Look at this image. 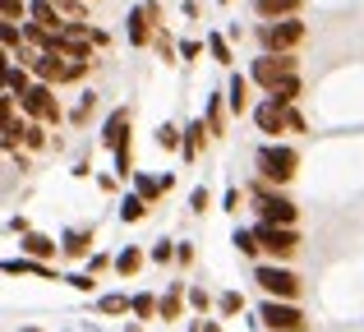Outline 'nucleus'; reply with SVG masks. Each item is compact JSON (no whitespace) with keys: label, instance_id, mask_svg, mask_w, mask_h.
Returning <instances> with one entry per match:
<instances>
[{"label":"nucleus","instance_id":"31","mask_svg":"<svg viewBox=\"0 0 364 332\" xmlns=\"http://www.w3.org/2000/svg\"><path fill=\"white\" fill-rule=\"evenodd\" d=\"M208 125H213V134H222V129H226V102L222 97H208Z\"/></svg>","mask_w":364,"mask_h":332},{"label":"nucleus","instance_id":"46","mask_svg":"<svg viewBox=\"0 0 364 332\" xmlns=\"http://www.w3.org/2000/svg\"><path fill=\"white\" fill-rule=\"evenodd\" d=\"M217 5H231V0H217Z\"/></svg>","mask_w":364,"mask_h":332},{"label":"nucleus","instance_id":"15","mask_svg":"<svg viewBox=\"0 0 364 332\" xmlns=\"http://www.w3.org/2000/svg\"><path fill=\"white\" fill-rule=\"evenodd\" d=\"M18 250H23V259H37V263L55 259V240H51V235H42V231L18 235Z\"/></svg>","mask_w":364,"mask_h":332},{"label":"nucleus","instance_id":"1","mask_svg":"<svg viewBox=\"0 0 364 332\" xmlns=\"http://www.w3.org/2000/svg\"><path fill=\"white\" fill-rule=\"evenodd\" d=\"M254 166H258V180H263V185H277L282 189L286 180H295V171H300V153H295L291 144H263L254 153Z\"/></svg>","mask_w":364,"mask_h":332},{"label":"nucleus","instance_id":"13","mask_svg":"<svg viewBox=\"0 0 364 332\" xmlns=\"http://www.w3.org/2000/svg\"><path fill=\"white\" fill-rule=\"evenodd\" d=\"M254 14L263 23H282V18H300V0H254Z\"/></svg>","mask_w":364,"mask_h":332},{"label":"nucleus","instance_id":"32","mask_svg":"<svg viewBox=\"0 0 364 332\" xmlns=\"http://www.w3.org/2000/svg\"><path fill=\"white\" fill-rule=\"evenodd\" d=\"M272 97H277V102H282V107H295V102H300V74H291V79H286V83H282V88H277V92H272Z\"/></svg>","mask_w":364,"mask_h":332},{"label":"nucleus","instance_id":"40","mask_svg":"<svg viewBox=\"0 0 364 332\" xmlns=\"http://www.w3.org/2000/svg\"><path fill=\"white\" fill-rule=\"evenodd\" d=\"M65 282H70V287H74V291H83V296H88V291H92V287H97V282H92V277H88V272H74V277H65Z\"/></svg>","mask_w":364,"mask_h":332},{"label":"nucleus","instance_id":"25","mask_svg":"<svg viewBox=\"0 0 364 332\" xmlns=\"http://www.w3.org/2000/svg\"><path fill=\"white\" fill-rule=\"evenodd\" d=\"M134 194H143L152 203L157 194H166V185H161V176H143V171H134Z\"/></svg>","mask_w":364,"mask_h":332},{"label":"nucleus","instance_id":"44","mask_svg":"<svg viewBox=\"0 0 364 332\" xmlns=\"http://www.w3.org/2000/svg\"><path fill=\"white\" fill-rule=\"evenodd\" d=\"M189 332H222V323H203V318H194V323H189Z\"/></svg>","mask_w":364,"mask_h":332},{"label":"nucleus","instance_id":"34","mask_svg":"<svg viewBox=\"0 0 364 332\" xmlns=\"http://www.w3.org/2000/svg\"><path fill=\"white\" fill-rule=\"evenodd\" d=\"M28 14V0H0V23H18Z\"/></svg>","mask_w":364,"mask_h":332},{"label":"nucleus","instance_id":"37","mask_svg":"<svg viewBox=\"0 0 364 332\" xmlns=\"http://www.w3.org/2000/svg\"><path fill=\"white\" fill-rule=\"evenodd\" d=\"M185 300H189V305L198 309V314H208V305H213V296H208L203 287H189V291H185Z\"/></svg>","mask_w":364,"mask_h":332},{"label":"nucleus","instance_id":"12","mask_svg":"<svg viewBox=\"0 0 364 332\" xmlns=\"http://www.w3.org/2000/svg\"><path fill=\"white\" fill-rule=\"evenodd\" d=\"M124 33H129V46H148V42H157V23H152L148 5H134V9H129V18H124Z\"/></svg>","mask_w":364,"mask_h":332},{"label":"nucleus","instance_id":"27","mask_svg":"<svg viewBox=\"0 0 364 332\" xmlns=\"http://www.w3.org/2000/svg\"><path fill=\"white\" fill-rule=\"evenodd\" d=\"M231 245L245 254V259H254V254L263 250V245H258V235H254V226H249V231H245V226H235V231H231Z\"/></svg>","mask_w":364,"mask_h":332},{"label":"nucleus","instance_id":"8","mask_svg":"<svg viewBox=\"0 0 364 332\" xmlns=\"http://www.w3.org/2000/svg\"><path fill=\"white\" fill-rule=\"evenodd\" d=\"M295 70H300V60H295V55H258V60L249 65V79H254L258 88H263L267 97H272V92L282 88V83L291 79Z\"/></svg>","mask_w":364,"mask_h":332},{"label":"nucleus","instance_id":"26","mask_svg":"<svg viewBox=\"0 0 364 332\" xmlns=\"http://www.w3.org/2000/svg\"><path fill=\"white\" fill-rule=\"evenodd\" d=\"M157 314H161V296L139 291V296H134V318H157Z\"/></svg>","mask_w":364,"mask_h":332},{"label":"nucleus","instance_id":"45","mask_svg":"<svg viewBox=\"0 0 364 332\" xmlns=\"http://www.w3.org/2000/svg\"><path fill=\"white\" fill-rule=\"evenodd\" d=\"M18 332H42V328H18Z\"/></svg>","mask_w":364,"mask_h":332},{"label":"nucleus","instance_id":"21","mask_svg":"<svg viewBox=\"0 0 364 332\" xmlns=\"http://www.w3.org/2000/svg\"><path fill=\"white\" fill-rule=\"evenodd\" d=\"M143 263H148V250H139V245H124V250L116 254V272L120 277H134Z\"/></svg>","mask_w":364,"mask_h":332},{"label":"nucleus","instance_id":"24","mask_svg":"<svg viewBox=\"0 0 364 332\" xmlns=\"http://www.w3.org/2000/svg\"><path fill=\"white\" fill-rule=\"evenodd\" d=\"M148 217V198L143 194H124L120 198V222H143Z\"/></svg>","mask_w":364,"mask_h":332},{"label":"nucleus","instance_id":"10","mask_svg":"<svg viewBox=\"0 0 364 332\" xmlns=\"http://www.w3.org/2000/svg\"><path fill=\"white\" fill-rule=\"evenodd\" d=\"M249 116H254V125H258V134H286V129H291V107H282V102L277 97H263V102H254V111H249Z\"/></svg>","mask_w":364,"mask_h":332},{"label":"nucleus","instance_id":"28","mask_svg":"<svg viewBox=\"0 0 364 332\" xmlns=\"http://www.w3.org/2000/svg\"><path fill=\"white\" fill-rule=\"evenodd\" d=\"M203 42H208V51H213V60H217V65H231V60H235V51H231V42H226V37H222V33H208V37H203Z\"/></svg>","mask_w":364,"mask_h":332},{"label":"nucleus","instance_id":"5","mask_svg":"<svg viewBox=\"0 0 364 332\" xmlns=\"http://www.w3.org/2000/svg\"><path fill=\"white\" fill-rule=\"evenodd\" d=\"M254 235H258V245L267 250V263H291L295 254H300V231H295V226H267V222H258Z\"/></svg>","mask_w":364,"mask_h":332},{"label":"nucleus","instance_id":"2","mask_svg":"<svg viewBox=\"0 0 364 332\" xmlns=\"http://www.w3.org/2000/svg\"><path fill=\"white\" fill-rule=\"evenodd\" d=\"M254 208H258V222H267V226H295V222H300L295 198H286L282 189L263 185V180L254 185Z\"/></svg>","mask_w":364,"mask_h":332},{"label":"nucleus","instance_id":"41","mask_svg":"<svg viewBox=\"0 0 364 332\" xmlns=\"http://www.w3.org/2000/svg\"><path fill=\"white\" fill-rule=\"evenodd\" d=\"M222 208H226V213H240V189H226V194H222Z\"/></svg>","mask_w":364,"mask_h":332},{"label":"nucleus","instance_id":"33","mask_svg":"<svg viewBox=\"0 0 364 332\" xmlns=\"http://www.w3.org/2000/svg\"><path fill=\"white\" fill-rule=\"evenodd\" d=\"M240 309H245V296H240V291H222V300H217V314L231 318V314H240Z\"/></svg>","mask_w":364,"mask_h":332},{"label":"nucleus","instance_id":"17","mask_svg":"<svg viewBox=\"0 0 364 332\" xmlns=\"http://www.w3.org/2000/svg\"><path fill=\"white\" fill-rule=\"evenodd\" d=\"M208 134H213V125H208L203 116H198V120H189V125H185V153H180V157H185V162H194V157L203 153Z\"/></svg>","mask_w":364,"mask_h":332},{"label":"nucleus","instance_id":"20","mask_svg":"<svg viewBox=\"0 0 364 332\" xmlns=\"http://www.w3.org/2000/svg\"><path fill=\"white\" fill-rule=\"evenodd\" d=\"M5 277H55V272L37 259H5Z\"/></svg>","mask_w":364,"mask_h":332},{"label":"nucleus","instance_id":"11","mask_svg":"<svg viewBox=\"0 0 364 332\" xmlns=\"http://www.w3.org/2000/svg\"><path fill=\"white\" fill-rule=\"evenodd\" d=\"M129 129H134V111L129 107H116L107 120H102V148H111V153H116L124 139H129Z\"/></svg>","mask_w":364,"mask_h":332},{"label":"nucleus","instance_id":"43","mask_svg":"<svg viewBox=\"0 0 364 332\" xmlns=\"http://www.w3.org/2000/svg\"><path fill=\"white\" fill-rule=\"evenodd\" d=\"M203 46H208V42H180V60H194Z\"/></svg>","mask_w":364,"mask_h":332},{"label":"nucleus","instance_id":"23","mask_svg":"<svg viewBox=\"0 0 364 332\" xmlns=\"http://www.w3.org/2000/svg\"><path fill=\"white\" fill-rule=\"evenodd\" d=\"M152 139H157V148H166V153H185V129H176L171 120H166V125H157V134H152Z\"/></svg>","mask_w":364,"mask_h":332},{"label":"nucleus","instance_id":"29","mask_svg":"<svg viewBox=\"0 0 364 332\" xmlns=\"http://www.w3.org/2000/svg\"><path fill=\"white\" fill-rule=\"evenodd\" d=\"M97 309L102 314H134V296H116V291H111V296L97 300Z\"/></svg>","mask_w":364,"mask_h":332},{"label":"nucleus","instance_id":"38","mask_svg":"<svg viewBox=\"0 0 364 332\" xmlns=\"http://www.w3.org/2000/svg\"><path fill=\"white\" fill-rule=\"evenodd\" d=\"M92 107H97V97H92V92H83V102H79V111H74V116H70V120H74V125H83V120H88V116H92Z\"/></svg>","mask_w":364,"mask_h":332},{"label":"nucleus","instance_id":"9","mask_svg":"<svg viewBox=\"0 0 364 332\" xmlns=\"http://www.w3.org/2000/svg\"><path fill=\"white\" fill-rule=\"evenodd\" d=\"M18 111H23L28 120H37V125H55V120H60L55 88H51V83H33V88H28V97H18Z\"/></svg>","mask_w":364,"mask_h":332},{"label":"nucleus","instance_id":"30","mask_svg":"<svg viewBox=\"0 0 364 332\" xmlns=\"http://www.w3.org/2000/svg\"><path fill=\"white\" fill-rule=\"evenodd\" d=\"M46 144H51V139H46V125H37V120H28V134H23V153H42Z\"/></svg>","mask_w":364,"mask_h":332},{"label":"nucleus","instance_id":"18","mask_svg":"<svg viewBox=\"0 0 364 332\" xmlns=\"http://www.w3.org/2000/svg\"><path fill=\"white\" fill-rule=\"evenodd\" d=\"M33 70H28V65H14L9 60V70H5V92L9 97H28V88H33Z\"/></svg>","mask_w":364,"mask_h":332},{"label":"nucleus","instance_id":"4","mask_svg":"<svg viewBox=\"0 0 364 332\" xmlns=\"http://www.w3.org/2000/svg\"><path fill=\"white\" fill-rule=\"evenodd\" d=\"M258 323L267 332H309V318L295 300H263L258 305Z\"/></svg>","mask_w":364,"mask_h":332},{"label":"nucleus","instance_id":"16","mask_svg":"<svg viewBox=\"0 0 364 332\" xmlns=\"http://www.w3.org/2000/svg\"><path fill=\"white\" fill-rule=\"evenodd\" d=\"M249 88H254V79H249V74H231V83H226V107H231L235 116L254 111V107H249Z\"/></svg>","mask_w":364,"mask_h":332},{"label":"nucleus","instance_id":"22","mask_svg":"<svg viewBox=\"0 0 364 332\" xmlns=\"http://www.w3.org/2000/svg\"><path fill=\"white\" fill-rule=\"evenodd\" d=\"M0 42H5V55L14 60V55L28 46V37H23V23H0Z\"/></svg>","mask_w":364,"mask_h":332},{"label":"nucleus","instance_id":"35","mask_svg":"<svg viewBox=\"0 0 364 332\" xmlns=\"http://www.w3.org/2000/svg\"><path fill=\"white\" fill-rule=\"evenodd\" d=\"M148 259H152V263H161V268H166V263H176V245L157 240V245H152V250H148Z\"/></svg>","mask_w":364,"mask_h":332},{"label":"nucleus","instance_id":"19","mask_svg":"<svg viewBox=\"0 0 364 332\" xmlns=\"http://www.w3.org/2000/svg\"><path fill=\"white\" fill-rule=\"evenodd\" d=\"M185 282H171V291H166V296H161V314L157 318H166V323H171V318H180V314H185Z\"/></svg>","mask_w":364,"mask_h":332},{"label":"nucleus","instance_id":"39","mask_svg":"<svg viewBox=\"0 0 364 332\" xmlns=\"http://www.w3.org/2000/svg\"><path fill=\"white\" fill-rule=\"evenodd\" d=\"M176 263H180V268L194 263V240H176Z\"/></svg>","mask_w":364,"mask_h":332},{"label":"nucleus","instance_id":"14","mask_svg":"<svg viewBox=\"0 0 364 332\" xmlns=\"http://www.w3.org/2000/svg\"><path fill=\"white\" fill-rule=\"evenodd\" d=\"M60 254L65 259H92V231L88 226H74V231H65V240H60Z\"/></svg>","mask_w":364,"mask_h":332},{"label":"nucleus","instance_id":"7","mask_svg":"<svg viewBox=\"0 0 364 332\" xmlns=\"http://www.w3.org/2000/svg\"><path fill=\"white\" fill-rule=\"evenodd\" d=\"M258 42L263 55H291L304 42V23L300 18H282V23H258Z\"/></svg>","mask_w":364,"mask_h":332},{"label":"nucleus","instance_id":"6","mask_svg":"<svg viewBox=\"0 0 364 332\" xmlns=\"http://www.w3.org/2000/svg\"><path fill=\"white\" fill-rule=\"evenodd\" d=\"M254 282L263 287L267 300H300V277H295L286 263H258Z\"/></svg>","mask_w":364,"mask_h":332},{"label":"nucleus","instance_id":"36","mask_svg":"<svg viewBox=\"0 0 364 332\" xmlns=\"http://www.w3.org/2000/svg\"><path fill=\"white\" fill-rule=\"evenodd\" d=\"M208 208H213V194H208V185H198L189 194V213H208Z\"/></svg>","mask_w":364,"mask_h":332},{"label":"nucleus","instance_id":"3","mask_svg":"<svg viewBox=\"0 0 364 332\" xmlns=\"http://www.w3.org/2000/svg\"><path fill=\"white\" fill-rule=\"evenodd\" d=\"M83 74H88V60H70V55H60V51H42L33 60V79L51 83V88H60V83H79Z\"/></svg>","mask_w":364,"mask_h":332},{"label":"nucleus","instance_id":"42","mask_svg":"<svg viewBox=\"0 0 364 332\" xmlns=\"http://www.w3.org/2000/svg\"><path fill=\"white\" fill-rule=\"evenodd\" d=\"M88 268H92V272H107V268H116V259H107V254H92Z\"/></svg>","mask_w":364,"mask_h":332}]
</instances>
